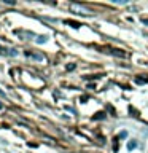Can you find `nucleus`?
I'll return each instance as SVG.
<instances>
[{
    "label": "nucleus",
    "mask_w": 148,
    "mask_h": 153,
    "mask_svg": "<svg viewBox=\"0 0 148 153\" xmlns=\"http://www.w3.org/2000/svg\"><path fill=\"white\" fill-rule=\"evenodd\" d=\"M127 137V131H121L118 134V139H126Z\"/></svg>",
    "instance_id": "obj_7"
},
{
    "label": "nucleus",
    "mask_w": 148,
    "mask_h": 153,
    "mask_svg": "<svg viewBox=\"0 0 148 153\" xmlns=\"http://www.w3.org/2000/svg\"><path fill=\"white\" fill-rule=\"evenodd\" d=\"M26 56L34 58V59H37V61H43V54H35V53H32V51H26Z\"/></svg>",
    "instance_id": "obj_2"
},
{
    "label": "nucleus",
    "mask_w": 148,
    "mask_h": 153,
    "mask_svg": "<svg viewBox=\"0 0 148 153\" xmlns=\"http://www.w3.org/2000/svg\"><path fill=\"white\" fill-rule=\"evenodd\" d=\"M142 22H143V24H147V26H148V19H145V18L142 19Z\"/></svg>",
    "instance_id": "obj_11"
},
{
    "label": "nucleus",
    "mask_w": 148,
    "mask_h": 153,
    "mask_svg": "<svg viewBox=\"0 0 148 153\" xmlns=\"http://www.w3.org/2000/svg\"><path fill=\"white\" fill-rule=\"evenodd\" d=\"M0 109H2V104H0Z\"/></svg>",
    "instance_id": "obj_12"
},
{
    "label": "nucleus",
    "mask_w": 148,
    "mask_h": 153,
    "mask_svg": "<svg viewBox=\"0 0 148 153\" xmlns=\"http://www.w3.org/2000/svg\"><path fill=\"white\" fill-rule=\"evenodd\" d=\"M5 3H8V5H15V2H13V0H5Z\"/></svg>",
    "instance_id": "obj_10"
},
{
    "label": "nucleus",
    "mask_w": 148,
    "mask_h": 153,
    "mask_svg": "<svg viewBox=\"0 0 148 153\" xmlns=\"http://www.w3.org/2000/svg\"><path fill=\"white\" fill-rule=\"evenodd\" d=\"M105 118H107V113H104V112H99V113H96L94 117H92L94 121H100V120H105Z\"/></svg>",
    "instance_id": "obj_4"
},
{
    "label": "nucleus",
    "mask_w": 148,
    "mask_h": 153,
    "mask_svg": "<svg viewBox=\"0 0 148 153\" xmlns=\"http://www.w3.org/2000/svg\"><path fill=\"white\" fill-rule=\"evenodd\" d=\"M67 24H70L72 27H75V29H78L81 24H78V22H75V21H67Z\"/></svg>",
    "instance_id": "obj_6"
},
{
    "label": "nucleus",
    "mask_w": 148,
    "mask_h": 153,
    "mask_svg": "<svg viewBox=\"0 0 148 153\" xmlns=\"http://www.w3.org/2000/svg\"><path fill=\"white\" fill-rule=\"evenodd\" d=\"M75 69V64H72V66H67V70H73Z\"/></svg>",
    "instance_id": "obj_9"
},
{
    "label": "nucleus",
    "mask_w": 148,
    "mask_h": 153,
    "mask_svg": "<svg viewBox=\"0 0 148 153\" xmlns=\"http://www.w3.org/2000/svg\"><path fill=\"white\" fill-rule=\"evenodd\" d=\"M113 3H119V5H124V3H127L126 0H113Z\"/></svg>",
    "instance_id": "obj_8"
},
{
    "label": "nucleus",
    "mask_w": 148,
    "mask_h": 153,
    "mask_svg": "<svg viewBox=\"0 0 148 153\" xmlns=\"http://www.w3.org/2000/svg\"><path fill=\"white\" fill-rule=\"evenodd\" d=\"M137 145H138V142L135 140V139H132V140H129V142H127V150H129V152L135 150Z\"/></svg>",
    "instance_id": "obj_3"
},
{
    "label": "nucleus",
    "mask_w": 148,
    "mask_h": 153,
    "mask_svg": "<svg viewBox=\"0 0 148 153\" xmlns=\"http://www.w3.org/2000/svg\"><path fill=\"white\" fill-rule=\"evenodd\" d=\"M35 41H37L38 45H41V43H46V41H48V35H38V37L35 38Z\"/></svg>",
    "instance_id": "obj_5"
},
{
    "label": "nucleus",
    "mask_w": 148,
    "mask_h": 153,
    "mask_svg": "<svg viewBox=\"0 0 148 153\" xmlns=\"http://www.w3.org/2000/svg\"><path fill=\"white\" fill-rule=\"evenodd\" d=\"M18 35H24L26 37V40H30V38H34L35 37V34L34 32H22V30H15Z\"/></svg>",
    "instance_id": "obj_1"
}]
</instances>
